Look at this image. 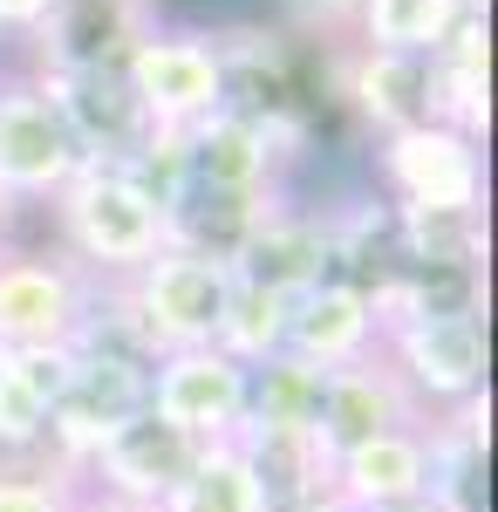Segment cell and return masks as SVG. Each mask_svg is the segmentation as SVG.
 Instances as JSON below:
<instances>
[{
  "label": "cell",
  "mask_w": 498,
  "mask_h": 512,
  "mask_svg": "<svg viewBox=\"0 0 498 512\" xmlns=\"http://www.w3.org/2000/svg\"><path fill=\"white\" fill-rule=\"evenodd\" d=\"M48 226H55V253L76 260L89 280H130L144 260L164 253V205L144 198L116 164H82L48 198Z\"/></svg>",
  "instance_id": "cell-1"
},
{
  "label": "cell",
  "mask_w": 498,
  "mask_h": 512,
  "mask_svg": "<svg viewBox=\"0 0 498 512\" xmlns=\"http://www.w3.org/2000/svg\"><path fill=\"white\" fill-rule=\"evenodd\" d=\"M376 185L396 212H485V144L451 123L376 137Z\"/></svg>",
  "instance_id": "cell-2"
},
{
  "label": "cell",
  "mask_w": 498,
  "mask_h": 512,
  "mask_svg": "<svg viewBox=\"0 0 498 512\" xmlns=\"http://www.w3.org/2000/svg\"><path fill=\"white\" fill-rule=\"evenodd\" d=\"M123 294H130V315L151 335L157 355L212 349L219 342V321H226V301H232V267L164 246L157 260H144L137 274L123 280Z\"/></svg>",
  "instance_id": "cell-3"
},
{
  "label": "cell",
  "mask_w": 498,
  "mask_h": 512,
  "mask_svg": "<svg viewBox=\"0 0 498 512\" xmlns=\"http://www.w3.org/2000/svg\"><path fill=\"white\" fill-rule=\"evenodd\" d=\"M96 280L55 246H0V349H69Z\"/></svg>",
  "instance_id": "cell-4"
},
{
  "label": "cell",
  "mask_w": 498,
  "mask_h": 512,
  "mask_svg": "<svg viewBox=\"0 0 498 512\" xmlns=\"http://www.w3.org/2000/svg\"><path fill=\"white\" fill-rule=\"evenodd\" d=\"M144 396H151V362H130L110 349H69V376L48 410V458L82 472L89 451L144 410Z\"/></svg>",
  "instance_id": "cell-5"
},
{
  "label": "cell",
  "mask_w": 498,
  "mask_h": 512,
  "mask_svg": "<svg viewBox=\"0 0 498 512\" xmlns=\"http://www.w3.org/2000/svg\"><path fill=\"white\" fill-rule=\"evenodd\" d=\"M123 82H130V96L144 103L151 130H192V123H205L212 110H226L219 41L198 35V28H164V21H157L151 35L130 48Z\"/></svg>",
  "instance_id": "cell-6"
},
{
  "label": "cell",
  "mask_w": 498,
  "mask_h": 512,
  "mask_svg": "<svg viewBox=\"0 0 498 512\" xmlns=\"http://www.w3.org/2000/svg\"><path fill=\"white\" fill-rule=\"evenodd\" d=\"M376 349H383V362L396 369V383L410 390V403L423 417L485 396V315L389 321Z\"/></svg>",
  "instance_id": "cell-7"
},
{
  "label": "cell",
  "mask_w": 498,
  "mask_h": 512,
  "mask_svg": "<svg viewBox=\"0 0 498 512\" xmlns=\"http://www.w3.org/2000/svg\"><path fill=\"white\" fill-rule=\"evenodd\" d=\"M82 144L55 110V96L28 69L0 76V192L21 205H48L69 178L82 171Z\"/></svg>",
  "instance_id": "cell-8"
},
{
  "label": "cell",
  "mask_w": 498,
  "mask_h": 512,
  "mask_svg": "<svg viewBox=\"0 0 498 512\" xmlns=\"http://www.w3.org/2000/svg\"><path fill=\"white\" fill-rule=\"evenodd\" d=\"M157 28V0H55L28 35L35 76H82V69H123L130 48Z\"/></svg>",
  "instance_id": "cell-9"
},
{
  "label": "cell",
  "mask_w": 498,
  "mask_h": 512,
  "mask_svg": "<svg viewBox=\"0 0 498 512\" xmlns=\"http://www.w3.org/2000/svg\"><path fill=\"white\" fill-rule=\"evenodd\" d=\"M144 403L192 444H226V437H239V417H246V362H232L219 342L212 349H171L151 362Z\"/></svg>",
  "instance_id": "cell-10"
},
{
  "label": "cell",
  "mask_w": 498,
  "mask_h": 512,
  "mask_svg": "<svg viewBox=\"0 0 498 512\" xmlns=\"http://www.w3.org/2000/svg\"><path fill=\"white\" fill-rule=\"evenodd\" d=\"M192 458H198L192 437L171 431L151 403H144L130 424H116V431L89 451V465H82V492H103V499H123V506L164 512V499L178 492V478L192 472Z\"/></svg>",
  "instance_id": "cell-11"
},
{
  "label": "cell",
  "mask_w": 498,
  "mask_h": 512,
  "mask_svg": "<svg viewBox=\"0 0 498 512\" xmlns=\"http://www.w3.org/2000/svg\"><path fill=\"white\" fill-rule=\"evenodd\" d=\"M307 137L267 130V123L239 117V110H212L205 123L185 130V185H219V192H287V164L301 158Z\"/></svg>",
  "instance_id": "cell-12"
},
{
  "label": "cell",
  "mask_w": 498,
  "mask_h": 512,
  "mask_svg": "<svg viewBox=\"0 0 498 512\" xmlns=\"http://www.w3.org/2000/svg\"><path fill=\"white\" fill-rule=\"evenodd\" d=\"M410 424H423V410L410 403V390L396 383V369L383 362V349L362 355V362L328 369L321 417H314V444H321V458H328V465H335L342 451H355V444L389 437V431H410Z\"/></svg>",
  "instance_id": "cell-13"
},
{
  "label": "cell",
  "mask_w": 498,
  "mask_h": 512,
  "mask_svg": "<svg viewBox=\"0 0 498 512\" xmlns=\"http://www.w3.org/2000/svg\"><path fill=\"white\" fill-rule=\"evenodd\" d=\"M328 267H335V253H328V212H321V205H294V198L280 192L267 205V219L253 226V239L239 246L232 280L301 301L307 287L328 280Z\"/></svg>",
  "instance_id": "cell-14"
},
{
  "label": "cell",
  "mask_w": 498,
  "mask_h": 512,
  "mask_svg": "<svg viewBox=\"0 0 498 512\" xmlns=\"http://www.w3.org/2000/svg\"><path fill=\"white\" fill-rule=\"evenodd\" d=\"M423 458H430L423 499L437 512H492V396L423 417Z\"/></svg>",
  "instance_id": "cell-15"
},
{
  "label": "cell",
  "mask_w": 498,
  "mask_h": 512,
  "mask_svg": "<svg viewBox=\"0 0 498 512\" xmlns=\"http://www.w3.org/2000/svg\"><path fill=\"white\" fill-rule=\"evenodd\" d=\"M28 76H35V69H28ZM35 82L55 96V110H62V123H69V137L82 144L89 164H123L151 137V117H144V103L130 96L123 69H82V76H35Z\"/></svg>",
  "instance_id": "cell-16"
},
{
  "label": "cell",
  "mask_w": 498,
  "mask_h": 512,
  "mask_svg": "<svg viewBox=\"0 0 498 512\" xmlns=\"http://www.w3.org/2000/svg\"><path fill=\"white\" fill-rule=\"evenodd\" d=\"M335 82H342L348 110L369 123L376 137L430 123V55H389V48L348 41L342 55H335Z\"/></svg>",
  "instance_id": "cell-17"
},
{
  "label": "cell",
  "mask_w": 498,
  "mask_h": 512,
  "mask_svg": "<svg viewBox=\"0 0 498 512\" xmlns=\"http://www.w3.org/2000/svg\"><path fill=\"white\" fill-rule=\"evenodd\" d=\"M219 41V69H226V110L267 123V130H287V137H307V110L294 96V69H287V48L267 28H232Z\"/></svg>",
  "instance_id": "cell-18"
},
{
  "label": "cell",
  "mask_w": 498,
  "mask_h": 512,
  "mask_svg": "<svg viewBox=\"0 0 498 512\" xmlns=\"http://www.w3.org/2000/svg\"><path fill=\"white\" fill-rule=\"evenodd\" d=\"M383 342V315L369 294H355L348 280H321L307 287L287 315V355H307L314 369H342V362H362Z\"/></svg>",
  "instance_id": "cell-19"
},
{
  "label": "cell",
  "mask_w": 498,
  "mask_h": 512,
  "mask_svg": "<svg viewBox=\"0 0 498 512\" xmlns=\"http://www.w3.org/2000/svg\"><path fill=\"white\" fill-rule=\"evenodd\" d=\"M69 376V349H0V465L48 458V410Z\"/></svg>",
  "instance_id": "cell-20"
},
{
  "label": "cell",
  "mask_w": 498,
  "mask_h": 512,
  "mask_svg": "<svg viewBox=\"0 0 498 512\" xmlns=\"http://www.w3.org/2000/svg\"><path fill=\"white\" fill-rule=\"evenodd\" d=\"M423 485H430L423 424L389 431V437H369V444H355V451H342V458L328 465V492H335V499H348L355 512L410 506V499H423Z\"/></svg>",
  "instance_id": "cell-21"
},
{
  "label": "cell",
  "mask_w": 498,
  "mask_h": 512,
  "mask_svg": "<svg viewBox=\"0 0 498 512\" xmlns=\"http://www.w3.org/2000/svg\"><path fill=\"white\" fill-rule=\"evenodd\" d=\"M492 35H485V7L464 14L451 41L430 55V123H451L464 137L485 144V123H492Z\"/></svg>",
  "instance_id": "cell-22"
},
{
  "label": "cell",
  "mask_w": 498,
  "mask_h": 512,
  "mask_svg": "<svg viewBox=\"0 0 498 512\" xmlns=\"http://www.w3.org/2000/svg\"><path fill=\"white\" fill-rule=\"evenodd\" d=\"M321 390H328V369H314L307 355H267L246 369V417L239 431L260 437H314V417H321Z\"/></svg>",
  "instance_id": "cell-23"
},
{
  "label": "cell",
  "mask_w": 498,
  "mask_h": 512,
  "mask_svg": "<svg viewBox=\"0 0 498 512\" xmlns=\"http://www.w3.org/2000/svg\"><path fill=\"white\" fill-rule=\"evenodd\" d=\"M485 0H362L348 41L362 48H389V55H437L464 14H478Z\"/></svg>",
  "instance_id": "cell-24"
},
{
  "label": "cell",
  "mask_w": 498,
  "mask_h": 512,
  "mask_svg": "<svg viewBox=\"0 0 498 512\" xmlns=\"http://www.w3.org/2000/svg\"><path fill=\"white\" fill-rule=\"evenodd\" d=\"M376 315L389 321H437V315H485V267L464 260H410L396 287L376 301Z\"/></svg>",
  "instance_id": "cell-25"
},
{
  "label": "cell",
  "mask_w": 498,
  "mask_h": 512,
  "mask_svg": "<svg viewBox=\"0 0 498 512\" xmlns=\"http://www.w3.org/2000/svg\"><path fill=\"white\" fill-rule=\"evenodd\" d=\"M164 512H273V506L260 492V478H253V465H246V451L226 437V444H198L192 472L178 478Z\"/></svg>",
  "instance_id": "cell-26"
},
{
  "label": "cell",
  "mask_w": 498,
  "mask_h": 512,
  "mask_svg": "<svg viewBox=\"0 0 498 512\" xmlns=\"http://www.w3.org/2000/svg\"><path fill=\"white\" fill-rule=\"evenodd\" d=\"M232 444L246 451V465H253V478H260V492H267L273 512H287V506H301V499H314V492H328V458H321L314 437L239 431Z\"/></svg>",
  "instance_id": "cell-27"
},
{
  "label": "cell",
  "mask_w": 498,
  "mask_h": 512,
  "mask_svg": "<svg viewBox=\"0 0 498 512\" xmlns=\"http://www.w3.org/2000/svg\"><path fill=\"white\" fill-rule=\"evenodd\" d=\"M287 315H294V301L287 294H267V287H246V280H232V301H226V321H219V349L232 362H267V355L287 349Z\"/></svg>",
  "instance_id": "cell-28"
},
{
  "label": "cell",
  "mask_w": 498,
  "mask_h": 512,
  "mask_svg": "<svg viewBox=\"0 0 498 512\" xmlns=\"http://www.w3.org/2000/svg\"><path fill=\"white\" fill-rule=\"evenodd\" d=\"M403 260H464L485 267V212H396Z\"/></svg>",
  "instance_id": "cell-29"
},
{
  "label": "cell",
  "mask_w": 498,
  "mask_h": 512,
  "mask_svg": "<svg viewBox=\"0 0 498 512\" xmlns=\"http://www.w3.org/2000/svg\"><path fill=\"white\" fill-rule=\"evenodd\" d=\"M82 472L55 465V458H28V465H0V512H76Z\"/></svg>",
  "instance_id": "cell-30"
},
{
  "label": "cell",
  "mask_w": 498,
  "mask_h": 512,
  "mask_svg": "<svg viewBox=\"0 0 498 512\" xmlns=\"http://www.w3.org/2000/svg\"><path fill=\"white\" fill-rule=\"evenodd\" d=\"M55 0H0V41H28Z\"/></svg>",
  "instance_id": "cell-31"
},
{
  "label": "cell",
  "mask_w": 498,
  "mask_h": 512,
  "mask_svg": "<svg viewBox=\"0 0 498 512\" xmlns=\"http://www.w3.org/2000/svg\"><path fill=\"white\" fill-rule=\"evenodd\" d=\"M294 7H301V21H307V28L348 35V21H355V7H362V0H294Z\"/></svg>",
  "instance_id": "cell-32"
},
{
  "label": "cell",
  "mask_w": 498,
  "mask_h": 512,
  "mask_svg": "<svg viewBox=\"0 0 498 512\" xmlns=\"http://www.w3.org/2000/svg\"><path fill=\"white\" fill-rule=\"evenodd\" d=\"M21 219H28V205L0 192V246H14V239H21Z\"/></svg>",
  "instance_id": "cell-33"
},
{
  "label": "cell",
  "mask_w": 498,
  "mask_h": 512,
  "mask_svg": "<svg viewBox=\"0 0 498 512\" xmlns=\"http://www.w3.org/2000/svg\"><path fill=\"white\" fill-rule=\"evenodd\" d=\"M287 512H355V506L335 499V492H314V499H301V506H287Z\"/></svg>",
  "instance_id": "cell-34"
},
{
  "label": "cell",
  "mask_w": 498,
  "mask_h": 512,
  "mask_svg": "<svg viewBox=\"0 0 498 512\" xmlns=\"http://www.w3.org/2000/svg\"><path fill=\"white\" fill-rule=\"evenodd\" d=\"M76 512H144V506H123V499H103V492H82Z\"/></svg>",
  "instance_id": "cell-35"
},
{
  "label": "cell",
  "mask_w": 498,
  "mask_h": 512,
  "mask_svg": "<svg viewBox=\"0 0 498 512\" xmlns=\"http://www.w3.org/2000/svg\"><path fill=\"white\" fill-rule=\"evenodd\" d=\"M383 512H437L430 499H410V506H383Z\"/></svg>",
  "instance_id": "cell-36"
}]
</instances>
